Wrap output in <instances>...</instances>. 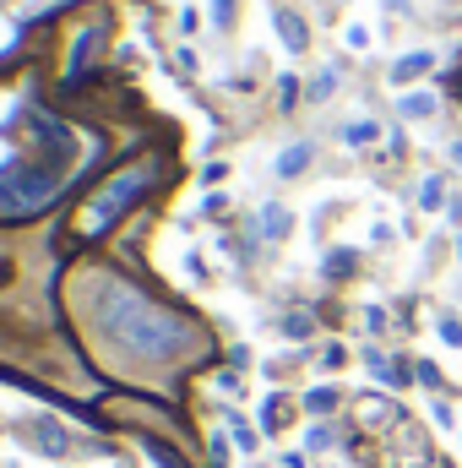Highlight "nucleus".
<instances>
[{
	"label": "nucleus",
	"mask_w": 462,
	"mask_h": 468,
	"mask_svg": "<svg viewBox=\"0 0 462 468\" xmlns=\"http://www.w3.org/2000/svg\"><path fill=\"white\" fill-rule=\"evenodd\" d=\"M430 71H436V49H408V55L392 60V82H397V88H408V82H419V77H430Z\"/></svg>",
	"instance_id": "nucleus-1"
},
{
	"label": "nucleus",
	"mask_w": 462,
	"mask_h": 468,
	"mask_svg": "<svg viewBox=\"0 0 462 468\" xmlns=\"http://www.w3.org/2000/svg\"><path fill=\"white\" fill-rule=\"evenodd\" d=\"M436 110H441V99H436V93H425V88L397 99V115H403V120H430Z\"/></svg>",
	"instance_id": "nucleus-2"
},
{
	"label": "nucleus",
	"mask_w": 462,
	"mask_h": 468,
	"mask_svg": "<svg viewBox=\"0 0 462 468\" xmlns=\"http://www.w3.org/2000/svg\"><path fill=\"white\" fill-rule=\"evenodd\" d=\"M419 207H425V213H441V207H446V180H441V175H425V180H419Z\"/></svg>",
	"instance_id": "nucleus-3"
},
{
	"label": "nucleus",
	"mask_w": 462,
	"mask_h": 468,
	"mask_svg": "<svg viewBox=\"0 0 462 468\" xmlns=\"http://www.w3.org/2000/svg\"><path fill=\"white\" fill-rule=\"evenodd\" d=\"M375 136H381V125H375V120H348V125H343V142H348V147H370Z\"/></svg>",
	"instance_id": "nucleus-4"
},
{
	"label": "nucleus",
	"mask_w": 462,
	"mask_h": 468,
	"mask_svg": "<svg viewBox=\"0 0 462 468\" xmlns=\"http://www.w3.org/2000/svg\"><path fill=\"white\" fill-rule=\"evenodd\" d=\"M278 33H283L289 49H305V22H299L294 11H278Z\"/></svg>",
	"instance_id": "nucleus-5"
},
{
	"label": "nucleus",
	"mask_w": 462,
	"mask_h": 468,
	"mask_svg": "<svg viewBox=\"0 0 462 468\" xmlns=\"http://www.w3.org/2000/svg\"><path fill=\"white\" fill-rule=\"evenodd\" d=\"M436 333H441V344H446V349H462V322L452 316V311H446V316H436Z\"/></svg>",
	"instance_id": "nucleus-6"
},
{
	"label": "nucleus",
	"mask_w": 462,
	"mask_h": 468,
	"mask_svg": "<svg viewBox=\"0 0 462 468\" xmlns=\"http://www.w3.org/2000/svg\"><path fill=\"white\" fill-rule=\"evenodd\" d=\"M305 164H310V147H289V153L278 158V175H299Z\"/></svg>",
	"instance_id": "nucleus-7"
},
{
	"label": "nucleus",
	"mask_w": 462,
	"mask_h": 468,
	"mask_svg": "<svg viewBox=\"0 0 462 468\" xmlns=\"http://www.w3.org/2000/svg\"><path fill=\"white\" fill-rule=\"evenodd\" d=\"M261 229H267V234H283V229H289V213H283V207H267V213H261Z\"/></svg>",
	"instance_id": "nucleus-8"
},
{
	"label": "nucleus",
	"mask_w": 462,
	"mask_h": 468,
	"mask_svg": "<svg viewBox=\"0 0 462 468\" xmlns=\"http://www.w3.org/2000/svg\"><path fill=\"white\" fill-rule=\"evenodd\" d=\"M305 403H310V409H316V414H327V409H332V403H338V392H332V387H316V392H310V398H305Z\"/></svg>",
	"instance_id": "nucleus-9"
},
{
	"label": "nucleus",
	"mask_w": 462,
	"mask_h": 468,
	"mask_svg": "<svg viewBox=\"0 0 462 468\" xmlns=\"http://www.w3.org/2000/svg\"><path fill=\"white\" fill-rule=\"evenodd\" d=\"M419 387H430V392H441V370H436L430 359H419Z\"/></svg>",
	"instance_id": "nucleus-10"
},
{
	"label": "nucleus",
	"mask_w": 462,
	"mask_h": 468,
	"mask_svg": "<svg viewBox=\"0 0 462 468\" xmlns=\"http://www.w3.org/2000/svg\"><path fill=\"white\" fill-rule=\"evenodd\" d=\"M348 44H353V49H370V27H364V22H348V33H343Z\"/></svg>",
	"instance_id": "nucleus-11"
},
{
	"label": "nucleus",
	"mask_w": 462,
	"mask_h": 468,
	"mask_svg": "<svg viewBox=\"0 0 462 468\" xmlns=\"http://www.w3.org/2000/svg\"><path fill=\"white\" fill-rule=\"evenodd\" d=\"M305 441H310V447H316V452H327V447H332V431H327V425H316V431H310V436H305Z\"/></svg>",
	"instance_id": "nucleus-12"
},
{
	"label": "nucleus",
	"mask_w": 462,
	"mask_h": 468,
	"mask_svg": "<svg viewBox=\"0 0 462 468\" xmlns=\"http://www.w3.org/2000/svg\"><path fill=\"white\" fill-rule=\"evenodd\" d=\"M332 88H338V77H332V71H327V77H316V88H310V99H327V93H332Z\"/></svg>",
	"instance_id": "nucleus-13"
},
{
	"label": "nucleus",
	"mask_w": 462,
	"mask_h": 468,
	"mask_svg": "<svg viewBox=\"0 0 462 468\" xmlns=\"http://www.w3.org/2000/svg\"><path fill=\"white\" fill-rule=\"evenodd\" d=\"M446 153H452V164H457V169H462V142H452V147H446Z\"/></svg>",
	"instance_id": "nucleus-14"
}]
</instances>
